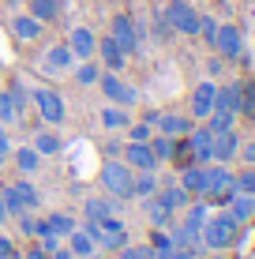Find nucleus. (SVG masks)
<instances>
[{
	"label": "nucleus",
	"instance_id": "1",
	"mask_svg": "<svg viewBox=\"0 0 255 259\" xmlns=\"http://www.w3.org/2000/svg\"><path fill=\"white\" fill-rule=\"evenodd\" d=\"M236 237H240V222H236L233 214H214V218H207L203 222V233H199V240H203L207 248H214V252L233 248Z\"/></svg>",
	"mask_w": 255,
	"mask_h": 259
},
{
	"label": "nucleus",
	"instance_id": "2",
	"mask_svg": "<svg viewBox=\"0 0 255 259\" xmlns=\"http://www.w3.org/2000/svg\"><path fill=\"white\" fill-rule=\"evenodd\" d=\"M131 177H135V169H131L128 162L109 158V162L101 165V188H105V195H113V199H135V195H131Z\"/></svg>",
	"mask_w": 255,
	"mask_h": 259
},
{
	"label": "nucleus",
	"instance_id": "3",
	"mask_svg": "<svg viewBox=\"0 0 255 259\" xmlns=\"http://www.w3.org/2000/svg\"><path fill=\"white\" fill-rule=\"evenodd\" d=\"M30 102L34 109H38V117L49 124V128H57V124H64L68 109H64V98H60L57 91H49V87H34L30 91Z\"/></svg>",
	"mask_w": 255,
	"mask_h": 259
},
{
	"label": "nucleus",
	"instance_id": "4",
	"mask_svg": "<svg viewBox=\"0 0 255 259\" xmlns=\"http://www.w3.org/2000/svg\"><path fill=\"white\" fill-rule=\"evenodd\" d=\"M109 34L117 38V46L124 49L128 57H135V53H139V46H143V30L135 26V19H131L128 12H117V15L109 19Z\"/></svg>",
	"mask_w": 255,
	"mask_h": 259
},
{
	"label": "nucleus",
	"instance_id": "5",
	"mask_svg": "<svg viewBox=\"0 0 255 259\" xmlns=\"http://www.w3.org/2000/svg\"><path fill=\"white\" fill-rule=\"evenodd\" d=\"M98 87H101V94L109 98L113 105H124V109H131V105L139 102V91H135L131 83H124V79H120V71H105V68H101Z\"/></svg>",
	"mask_w": 255,
	"mask_h": 259
},
{
	"label": "nucleus",
	"instance_id": "6",
	"mask_svg": "<svg viewBox=\"0 0 255 259\" xmlns=\"http://www.w3.org/2000/svg\"><path fill=\"white\" fill-rule=\"evenodd\" d=\"M165 23H169V30L184 34V38H191V34H199V12L188 4V0H169V8H165Z\"/></svg>",
	"mask_w": 255,
	"mask_h": 259
},
{
	"label": "nucleus",
	"instance_id": "7",
	"mask_svg": "<svg viewBox=\"0 0 255 259\" xmlns=\"http://www.w3.org/2000/svg\"><path fill=\"white\" fill-rule=\"evenodd\" d=\"M210 49H214L222 60H236L244 53V34L236 30V26H229V23H218V34H214V41H210Z\"/></svg>",
	"mask_w": 255,
	"mask_h": 259
},
{
	"label": "nucleus",
	"instance_id": "8",
	"mask_svg": "<svg viewBox=\"0 0 255 259\" xmlns=\"http://www.w3.org/2000/svg\"><path fill=\"white\" fill-rule=\"evenodd\" d=\"M75 229V218L72 214H64V210H53L45 214V218H38V229H34V240L38 237H57V240H64L68 233Z\"/></svg>",
	"mask_w": 255,
	"mask_h": 259
},
{
	"label": "nucleus",
	"instance_id": "9",
	"mask_svg": "<svg viewBox=\"0 0 255 259\" xmlns=\"http://www.w3.org/2000/svg\"><path fill=\"white\" fill-rule=\"evenodd\" d=\"M72 64H75V57H72V49H68L64 41H60V46H49L38 60V68L45 71V75H64V71H72Z\"/></svg>",
	"mask_w": 255,
	"mask_h": 259
},
{
	"label": "nucleus",
	"instance_id": "10",
	"mask_svg": "<svg viewBox=\"0 0 255 259\" xmlns=\"http://www.w3.org/2000/svg\"><path fill=\"white\" fill-rule=\"evenodd\" d=\"M64 46L72 49V57H75V60H90L94 53H98V38H94L90 26H72V30H68V41H64Z\"/></svg>",
	"mask_w": 255,
	"mask_h": 259
},
{
	"label": "nucleus",
	"instance_id": "11",
	"mask_svg": "<svg viewBox=\"0 0 255 259\" xmlns=\"http://www.w3.org/2000/svg\"><path fill=\"white\" fill-rule=\"evenodd\" d=\"M120 162H128L135 173H143V169H158V158H154L150 143H131L128 139V147H120Z\"/></svg>",
	"mask_w": 255,
	"mask_h": 259
},
{
	"label": "nucleus",
	"instance_id": "12",
	"mask_svg": "<svg viewBox=\"0 0 255 259\" xmlns=\"http://www.w3.org/2000/svg\"><path fill=\"white\" fill-rule=\"evenodd\" d=\"M236 154H240V136H236V128H229V132H218V136H214V147H210V162L229 165Z\"/></svg>",
	"mask_w": 255,
	"mask_h": 259
},
{
	"label": "nucleus",
	"instance_id": "13",
	"mask_svg": "<svg viewBox=\"0 0 255 259\" xmlns=\"http://www.w3.org/2000/svg\"><path fill=\"white\" fill-rule=\"evenodd\" d=\"M8 30H12V38H15V41H38V38H41V30H45V23H38L30 12H15V15H12V23H8Z\"/></svg>",
	"mask_w": 255,
	"mask_h": 259
},
{
	"label": "nucleus",
	"instance_id": "14",
	"mask_svg": "<svg viewBox=\"0 0 255 259\" xmlns=\"http://www.w3.org/2000/svg\"><path fill=\"white\" fill-rule=\"evenodd\" d=\"M184 139H188L191 162H195V165H207V162H210V147H214V132H210L207 124H203V128H191Z\"/></svg>",
	"mask_w": 255,
	"mask_h": 259
},
{
	"label": "nucleus",
	"instance_id": "15",
	"mask_svg": "<svg viewBox=\"0 0 255 259\" xmlns=\"http://www.w3.org/2000/svg\"><path fill=\"white\" fill-rule=\"evenodd\" d=\"M191 128H195L191 117H180V113H158L154 117V132H162V136H169V139H184Z\"/></svg>",
	"mask_w": 255,
	"mask_h": 259
},
{
	"label": "nucleus",
	"instance_id": "16",
	"mask_svg": "<svg viewBox=\"0 0 255 259\" xmlns=\"http://www.w3.org/2000/svg\"><path fill=\"white\" fill-rule=\"evenodd\" d=\"M94 57H101V68H105V71H120V68L128 64V53L117 46V38H113V34L98 38V53H94Z\"/></svg>",
	"mask_w": 255,
	"mask_h": 259
},
{
	"label": "nucleus",
	"instance_id": "17",
	"mask_svg": "<svg viewBox=\"0 0 255 259\" xmlns=\"http://www.w3.org/2000/svg\"><path fill=\"white\" fill-rule=\"evenodd\" d=\"M214 94H218V87L210 83V79L191 91V102L188 105H191V117H195V120H207L210 113H214Z\"/></svg>",
	"mask_w": 255,
	"mask_h": 259
},
{
	"label": "nucleus",
	"instance_id": "18",
	"mask_svg": "<svg viewBox=\"0 0 255 259\" xmlns=\"http://www.w3.org/2000/svg\"><path fill=\"white\" fill-rule=\"evenodd\" d=\"M214 113H225V117H240V83H225V87H218V94H214Z\"/></svg>",
	"mask_w": 255,
	"mask_h": 259
},
{
	"label": "nucleus",
	"instance_id": "19",
	"mask_svg": "<svg viewBox=\"0 0 255 259\" xmlns=\"http://www.w3.org/2000/svg\"><path fill=\"white\" fill-rule=\"evenodd\" d=\"M98 120H101V128H105V132H124L128 124H131V113L124 109V105L105 102V105H101V113H98Z\"/></svg>",
	"mask_w": 255,
	"mask_h": 259
},
{
	"label": "nucleus",
	"instance_id": "20",
	"mask_svg": "<svg viewBox=\"0 0 255 259\" xmlns=\"http://www.w3.org/2000/svg\"><path fill=\"white\" fill-rule=\"evenodd\" d=\"M120 210V199H113V195H86L83 199V214L86 218H109V214Z\"/></svg>",
	"mask_w": 255,
	"mask_h": 259
},
{
	"label": "nucleus",
	"instance_id": "21",
	"mask_svg": "<svg viewBox=\"0 0 255 259\" xmlns=\"http://www.w3.org/2000/svg\"><path fill=\"white\" fill-rule=\"evenodd\" d=\"M180 188L188 192V195H203L207 192V165H184L180 169Z\"/></svg>",
	"mask_w": 255,
	"mask_h": 259
},
{
	"label": "nucleus",
	"instance_id": "22",
	"mask_svg": "<svg viewBox=\"0 0 255 259\" xmlns=\"http://www.w3.org/2000/svg\"><path fill=\"white\" fill-rule=\"evenodd\" d=\"M154 195H158V199H162V203H165V207H169L173 214H177V210H184V207L191 203V195L180 188V181H177V184H158V192H154Z\"/></svg>",
	"mask_w": 255,
	"mask_h": 259
},
{
	"label": "nucleus",
	"instance_id": "23",
	"mask_svg": "<svg viewBox=\"0 0 255 259\" xmlns=\"http://www.w3.org/2000/svg\"><path fill=\"white\" fill-rule=\"evenodd\" d=\"M143 210H146V218H150L154 229H169V226H173V210L165 207L158 195H146V199H143Z\"/></svg>",
	"mask_w": 255,
	"mask_h": 259
},
{
	"label": "nucleus",
	"instance_id": "24",
	"mask_svg": "<svg viewBox=\"0 0 255 259\" xmlns=\"http://www.w3.org/2000/svg\"><path fill=\"white\" fill-rule=\"evenodd\" d=\"M64 240H68V248H72L75 259H94V252H98V244L90 240V233H86V229H79V226H75Z\"/></svg>",
	"mask_w": 255,
	"mask_h": 259
},
{
	"label": "nucleus",
	"instance_id": "25",
	"mask_svg": "<svg viewBox=\"0 0 255 259\" xmlns=\"http://www.w3.org/2000/svg\"><path fill=\"white\" fill-rule=\"evenodd\" d=\"M30 147L38 150L41 158H57L60 150H64V139H60V136H57L53 128H41L38 136H34V143H30Z\"/></svg>",
	"mask_w": 255,
	"mask_h": 259
},
{
	"label": "nucleus",
	"instance_id": "26",
	"mask_svg": "<svg viewBox=\"0 0 255 259\" xmlns=\"http://www.w3.org/2000/svg\"><path fill=\"white\" fill-rule=\"evenodd\" d=\"M26 12H30L38 23L49 26V23L60 19V12H64V8H60V0H26Z\"/></svg>",
	"mask_w": 255,
	"mask_h": 259
},
{
	"label": "nucleus",
	"instance_id": "27",
	"mask_svg": "<svg viewBox=\"0 0 255 259\" xmlns=\"http://www.w3.org/2000/svg\"><path fill=\"white\" fill-rule=\"evenodd\" d=\"M229 214H233L236 222L255 218V195H248V192H233V195H229Z\"/></svg>",
	"mask_w": 255,
	"mask_h": 259
},
{
	"label": "nucleus",
	"instance_id": "28",
	"mask_svg": "<svg viewBox=\"0 0 255 259\" xmlns=\"http://www.w3.org/2000/svg\"><path fill=\"white\" fill-rule=\"evenodd\" d=\"M72 75H75V83L79 87H98V75H101V64L98 60H79V64H72Z\"/></svg>",
	"mask_w": 255,
	"mask_h": 259
},
{
	"label": "nucleus",
	"instance_id": "29",
	"mask_svg": "<svg viewBox=\"0 0 255 259\" xmlns=\"http://www.w3.org/2000/svg\"><path fill=\"white\" fill-rule=\"evenodd\" d=\"M12 162H15V169H19V173H26V177H30V173H38L41 154H38L34 147H19V150L12 147Z\"/></svg>",
	"mask_w": 255,
	"mask_h": 259
},
{
	"label": "nucleus",
	"instance_id": "30",
	"mask_svg": "<svg viewBox=\"0 0 255 259\" xmlns=\"http://www.w3.org/2000/svg\"><path fill=\"white\" fill-rule=\"evenodd\" d=\"M12 188H15V195H19L23 210H38L41 207V192L34 188L30 181H23V177H19V181H12Z\"/></svg>",
	"mask_w": 255,
	"mask_h": 259
},
{
	"label": "nucleus",
	"instance_id": "31",
	"mask_svg": "<svg viewBox=\"0 0 255 259\" xmlns=\"http://www.w3.org/2000/svg\"><path fill=\"white\" fill-rule=\"evenodd\" d=\"M158 177H154V169H143V173H135L131 177V195H139V199H146V195H154L158 192Z\"/></svg>",
	"mask_w": 255,
	"mask_h": 259
},
{
	"label": "nucleus",
	"instance_id": "32",
	"mask_svg": "<svg viewBox=\"0 0 255 259\" xmlns=\"http://www.w3.org/2000/svg\"><path fill=\"white\" fill-rule=\"evenodd\" d=\"M150 150H154L158 165H162V162H173V154H177V139H169V136H162V132H154V136H150Z\"/></svg>",
	"mask_w": 255,
	"mask_h": 259
},
{
	"label": "nucleus",
	"instance_id": "33",
	"mask_svg": "<svg viewBox=\"0 0 255 259\" xmlns=\"http://www.w3.org/2000/svg\"><path fill=\"white\" fill-rule=\"evenodd\" d=\"M240 113L244 117H255V79H244L240 83Z\"/></svg>",
	"mask_w": 255,
	"mask_h": 259
},
{
	"label": "nucleus",
	"instance_id": "34",
	"mask_svg": "<svg viewBox=\"0 0 255 259\" xmlns=\"http://www.w3.org/2000/svg\"><path fill=\"white\" fill-rule=\"evenodd\" d=\"M124 132H128V139H131V143H150V136H154V124H150V120H139V124L131 120Z\"/></svg>",
	"mask_w": 255,
	"mask_h": 259
},
{
	"label": "nucleus",
	"instance_id": "35",
	"mask_svg": "<svg viewBox=\"0 0 255 259\" xmlns=\"http://www.w3.org/2000/svg\"><path fill=\"white\" fill-rule=\"evenodd\" d=\"M236 181V192H248V195H255V165H244L240 173L233 177Z\"/></svg>",
	"mask_w": 255,
	"mask_h": 259
},
{
	"label": "nucleus",
	"instance_id": "36",
	"mask_svg": "<svg viewBox=\"0 0 255 259\" xmlns=\"http://www.w3.org/2000/svg\"><path fill=\"white\" fill-rule=\"evenodd\" d=\"M214 34H218V23L210 19V15H199V38L210 46V41H214Z\"/></svg>",
	"mask_w": 255,
	"mask_h": 259
},
{
	"label": "nucleus",
	"instance_id": "37",
	"mask_svg": "<svg viewBox=\"0 0 255 259\" xmlns=\"http://www.w3.org/2000/svg\"><path fill=\"white\" fill-rule=\"evenodd\" d=\"M4 162H12V139H8L4 124H0V165H4Z\"/></svg>",
	"mask_w": 255,
	"mask_h": 259
},
{
	"label": "nucleus",
	"instance_id": "38",
	"mask_svg": "<svg viewBox=\"0 0 255 259\" xmlns=\"http://www.w3.org/2000/svg\"><path fill=\"white\" fill-rule=\"evenodd\" d=\"M23 259H49V252H45V248L38 244V240H34V244H30V248L23 252Z\"/></svg>",
	"mask_w": 255,
	"mask_h": 259
},
{
	"label": "nucleus",
	"instance_id": "39",
	"mask_svg": "<svg viewBox=\"0 0 255 259\" xmlns=\"http://www.w3.org/2000/svg\"><path fill=\"white\" fill-rule=\"evenodd\" d=\"M236 158H244V165H255V143H244Z\"/></svg>",
	"mask_w": 255,
	"mask_h": 259
},
{
	"label": "nucleus",
	"instance_id": "40",
	"mask_svg": "<svg viewBox=\"0 0 255 259\" xmlns=\"http://www.w3.org/2000/svg\"><path fill=\"white\" fill-rule=\"evenodd\" d=\"M117 259H139V244H124L117 252Z\"/></svg>",
	"mask_w": 255,
	"mask_h": 259
},
{
	"label": "nucleus",
	"instance_id": "41",
	"mask_svg": "<svg viewBox=\"0 0 255 259\" xmlns=\"http://www.w3.org/2000/svg\"><path fill=\"white\" fill-rule=\"evenodd\" d=\"M49 259H75V255H72V248H68V244H60V248H53V252H49Z\"/></svg>",
	"mask_w": 255,
	"mask_h": 259
},
{
	"label": "nucleus",
	"instance_id": "42",
	"mask_svg": "<svg viewBox=\"0 0 255 259\" xmlns=\"http://www.w3.org/2000/svg\"><path fill=\"white\" fill-rule=\"evenodd\" d=\"M8 252H15V240L8 233H0V255H8Z\"/></svg>",
	"mask_w": 255,
	"mask_h": 259
},
{
	"label": "nucleus",
	"instance_id": "43",
	"mask_svg": "<svg viewBox=\"0 0 255 259\" xmlns=\"http://www.w3.org/2000/svg\"><path fill=\"white\" fill-rule=\"evenodd\" d=\"M8 222V207H4V195H0V226Z\"/></svg>",
	"mask_w": 255,
	"mask_h": 259
},
{
	"label": "nucleus",
	"instance_id": "44",
	"mask_svg": "<svg viewBox=\"0 0 255 259\" xmlns=\"http://www.w3.org/2000/svg\"><path fill=\"white\" fill-rule=\"evenodd\" d=\"M0 259H23V252L15 248V252H8V255H0Z\"/></svg>",
	"mask_w": 255,
	"mask_h": 259
},
{
	"label": "nucleus",
	"instance_id": "45",
	"mask_svg": "<svg viewBox=\"0 0 255 259\" xmlns=\"http://www.w3.org/2000/svg\"><path fill=\"white\" fill-rule=\"evenodd\" d=\"M8 4H12V8H15V4H19V0H8Z\"/></svg>",
	"mask_w": 255,
	"mask_h": 259
}]
</instances>
